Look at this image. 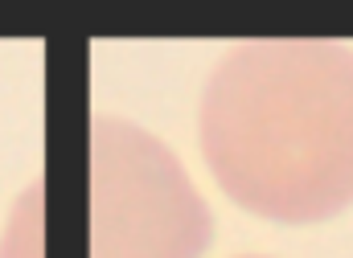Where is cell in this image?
I'll list each match as a JSON object with an SVG mask.
<instances>
[{"mask_svg":"<svg viewBox=\"0 0 353 258\" xmlns=\"http://www.w3.org/2000/svg\"><path fill=\"white\" fill-rule=\"evenodd\" d=\"M201 156L222 193L267 222L353 205V50L321 37L230 45L201 90Z\"/></svg>","mask_w":353,"mask_h":258,"instance_id":"6da1fadb","label":"cell"},{"mask_svg":"<svg viewBox=\"0 0 353 258\" xmlns=\"http://www.w3.org/2000/svg\"><path fill=\"white\" fill-rule=\"evenodd\" d=\"M0 258H41V184H29L0 234Z\"/></svg>","mask_w":353,"mask_h":258,"instance_id":"3957f363","label":"cell"},{"mask_svg":"<svg viewBox=\"0 0 353 258\" xmlns=\"http://www.w3.org/2000/svg\"><path fill=\"white\" fill-rule=\"evenodd\" d=\"M214 213L169 144L140 123H90V258H201Z\"/></svg>","mask_w":353,"mask_h":258,"instance_id":"7a4b0ae2","label":"cell"},{"mask_svg":"<svg viewBox=\"0 0 353 258\" xmlns=\"http://www.w3.org/2000/svg\"><path fill=\"white\" fill-rule=\"evenodd\" d=\"M243 258H263V255H243Z\"/></svg>","mask_w":353,"mask_h":258,"instance_id":"277c9868","label":"cell"}]
</instances>
